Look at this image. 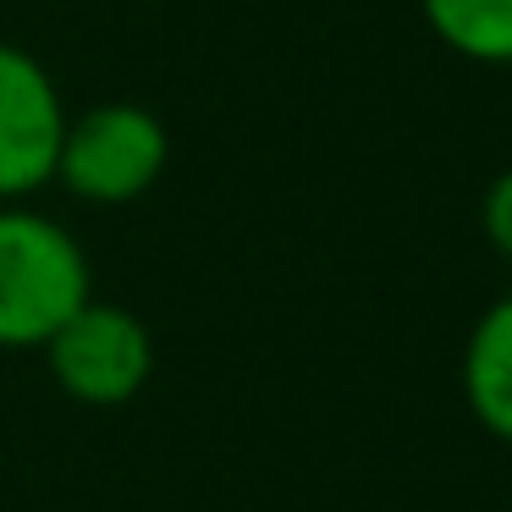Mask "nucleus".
Returning a JSON list of instances; mask_svg holds the SVG:
<instances>
[{"label": "nucleus", "instance_id": "39448f33", "mask_svg": "<svg viewBox=\"0 0 512 512\" xmlns=\"http://www.w3.org/2000/svg\"><path fill=\"white\" fill-rule=\"evenodd\" d=\"M463 397L485 435L512 446V292L474 320L463 347Z\"/></svg>", "mask_w": 512, "mask_h": 512}, {"label": "nucleus", "instance_id": "0eeeda50", "mask_svg": "<svg viewBox=\"0 0 512 512\" xmlns=\"http://www.w3.org/2000/svg\"><path fill=\"white\" fill-rule=\"evenodd\" d=\"M479 226H485V243L512 265V166L485 188V199H479Z\"/></svg>", "mask_w": 512, "mask_h": 512}, {"label": "nucleus", "instance_id": "423d86ee", "mask_svg": "<svg viewBox=\"0 0 512 512\" xmlns=\"http://www.w3.org/2000/svg\"><path fill=\"white\" fill-rule=\"evenodd\" d=\"M430 34L474 67H512V0H419Z\"/></svg>", "mask_w": 512, "mask_h": 512}, {"label": "nucleus", "instance_id": "20e7f679", "mask_svg": "<svg viewBox=\"0 0 512 512\" xmlns=\"http://www.w3.org/2000/svg\"><path fill=\"white\" fill-rule=\"evenodd\" d=\"M67 105L39 56L0 39V204H23L56 182Z\"/></svg>", "mask_w": 512, "mask_h": 512}, {"label": "nucleus", "instance_id": "f257e3e1", "mask_svg": "<svg viewBox=\"0 0 512 512\" xmlns=\"http://www.w3.org/2000/svg\"><path fill=\"white\" fill-rule=\"evenodd\" d=\"M94 298L89 254L61 221L0 204V347H45Z\"/></svg>", "mask_w": 512, "mask_h": 512}, {"label": "nucleus", "instance_id": "f03ea898", "mask_svg": "<svg viewBox=\"0 0 512 512\" xmlns=\"http://www.w3.org/2000/svg\"><path fill=\"white\" fill-rule=\"evenodd\" d=\"M166 160H171L166 122L133 100H111L83 116H67L56 182L83 204H133L160 182Z\"/></svg>", "mask_w": 512, "mask_h": 512}, {"label": "nucleus", "instance_id": "7ed1b4c3", "mask_svg": "<svg viewBox=\"0 0 512 512\" xmlns=\"http://www.w3.org/2000/svg\"><path fill=\"white\" fill-rule=\"evenodd\" d=\"M45 364L56 386L83 408H122L155 375V336L122 303L89 298L45 342Z\"/></svg>", "mask_w": 512, "mask_h": 512}]
</instances>
